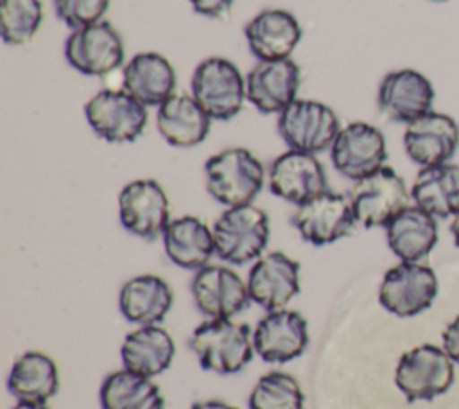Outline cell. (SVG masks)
Here are the masks:
<instances>
[{
  "instance_id": "obj_5",
  "label": "cell",
  "mask_w": 459,
  "mask_h": 409,
  "mask_svg": "<svg viewBox=\"0 0 459 409\" xmlns=\"http://www.w3.org/2000/svg\"><path fill=\"white\" fill-rule=\"evenodd\" d=\"M455 362L434 344H420L405 352L394 370V384L407 402L434 400L446 393L455 379Z\"/></svg>"
},
{
  "instance_id": "obj_22",
  "label": "cell",
  "mask_w": 459,
  "mask_h": 409,
  "mask_svg": "<svg viewBox=\"0 0 459 409\" xmlns=\"http://www.w3.org/2000/svg\"><path fill=\"white\" fill-rule=\"evenodd\" d=\"M122 90L143 106H161L174 95L176 70L158 52L134 54L122 70Z\"/></svg>"
},
{
  "instance_id": "obj_10",
  "label": "cell",
  "mask_w": 459,
  "mask_h": 409,
  "mask_svg": "<svg viewBox=\"0 0 459 409\" xmlns=\"http://www.w3.org/2000/svg\"><path fill=\"white\" fill-rule=\"evenodd\" d=\"M66 63L82 75L100 77L124 63V41L109 22L75 29L65 41Z\"/></svg>"
},
{
  "instance_id": "obj_33",
  "label": "cell",
  "mask_w": 459,
  "mask_h": 409,
  "mask_svg": "<svg viewBox=\"0 0 459 409\" xmlns=\"http://www.w3.org/2000/svg\"><path fill=\"white\" fill-rule=\"evenodd\" d=\"M108 7L109 0H54L57 18L72 30L100 22Z\"/></svg>"
},
{
  "instance_id": "obj_37",
  "label": "cell",
  "mask_w": 459,
  "mask_h": 409,
  "mask_svg": "<svg viewBox=\"0 0 459 409\" xmlns=\"http://www.w3.org/2000/svg\"><path fill=\"white\" fill-rule=\"evenodd\" d=\"M450 233H452V237H454L455 246L459 248V212L452 217V222H450Z\"/></svg>"
},
{
  "instance_id": "obj_8",
  "label": "cell",
  "mask_w": 459,
  "mask_h": 409,
  "mask_svg": "<svg viewBox=\"0 0 459 409\" xmlns=\"http://www.w3.org/2000/svg\"><path fill=\"white\" fill-rule=\"evenodd\" d=\"M348 197L357 224L377 228L385 226L398 212L409 206L411 192L402 176L384 165L377 172L355 181Z\"/></svg>"
},
{
  "instance_id": "obj_20",
  "label": "cell",
  "mask_w": 459,
  "mask_h": 409,
  "mask_svg": "<svg viewBox=\"0 0 459 409\" xmlns=\"http://www.w3.org/2000/svg\"><path fill=\"white\" fill-rule=\"evenodd\" d=\"M459 145L457 122L439 111L427 115L407 124L403 133V147L411 161L420 167H432L446 163Z\"/></svg>"
},
{
  "instance_id": "obj_11",
  "label": "cell",
  "mask_w": 459,
  "mask_h": 409,
  "mask_svg": "<svg viewBox=\"0 0 459 409\" xmlns=\"http://www.w3.org/2000/svg\"><path fill=\"white\" fill-rule=\"evenodd\" d=\"M290 222L308 244L326 246L350 235L357 219L348 196L326 190L299 204Z\"/></svg>"
},
{
  "instance_id": "obj_24",
  "label": "cell",
  "mask_w": 459,
  "mask_h": 409,
  "mask_svg": "<svg viewBox=\"0 0 459 409\" xmlns=\"http://www.w3.org/2000/svg\"><path fill=\"white\" fill-rule=\"evenodd\" d=\"M161 239L169 260L181 269L197 271L215 255L213 231L195 215L170 219Z\"/></svg>"
},
{
  "instance_id": "obj_31",
  "label": "cell",
  "mask_w": 459,
  "mask_h": 409,
  "mask_svg": "<svg viewBox=\"0 0 459 409\" xmlns=\"http://www.w3.org/2000/svg\"><path fill=\"white\" fill-rule=\"evenodd\" d=\"M247 409H305V395L290 373L269 371L253 386Z\"/></svg>"
},
{
  "instance_id": "obj_32",
  "label": "cell",
  "mask_w": 459,
  "mask_h": 409,
  "mask_svg": "<svg viewBox=\"0 0 459 409\" xmlns=\"http://www.w3.org/2000/svg\"><path fill=\"white\" fill-rule=\"evenodd\" d=\"M43 5L39 0H0V34L7 45H25L39 30Z\"/></svg>"
},
{
  "instance_id": "obj_9",
  "label": "cell",
  "mask_w": 459,
  "mask_h": 409,
  "mask_svg": "<svg viewBox=\"0 0 459 409\" xmlns=\"http://www.w3.org/2000/svg\"><path fill=\"white\" fill-rule=\"evenodd\" d=\"M437 276L421 262H400L385 271L380 289V305L400 318H411L427 310L437 296Z\"/></svg>"
},
{
  "instance_id": "obj_7",
  "label": "cell",
  "mask_w": 459,
  "mask_h": 409,
  "mask_svg": "<svg viewBox=\"0 0 459 409\" xmlns=\"http://www.w3.org/2000/svg\"><path fill=\"white\" fill-rule=\"evenodd\" d=\"M278 133L292 151L317 154L332 147L341 131L335 111L310 99H296L278 115Z\"/></svg>"
},
{
  "instance_id": "obj_14",
  "label": "cell",
  "mask_w": 459,
  "mask_h": 409,
  "mask_svg": "<svg viewBox=\"0 0 459 409\" xmlns=\"http://www.w3.org/2000/svg\"><path fill=\"white\" fill-rule=\"evenodd\" d=\"M192 300L208 319H231L242 312L251 298L247 282L226 265H204L190 282Z\"/></svg>"
},
{
  "instance_id": "obj_4",
  "label": "cell",
  "mask_w": 459,
  "mask_h": 409,
  "mask_svg": "<svg viewBox=\"0 0 459 409\" xmlns=\"http://www.w3.org/2000/svg\"><path fill=\"white\" fill-rule=\"evenodd\" d=\"M192 97L212 120H230L240 113L246 99V79L235 63L226 57L203 59L190 81Z\"/></svg>"
},
{
  "instance_id": "obj_35",
  "label": "cell",
  "mask_w": 459,
  "mask_h": 409,
  "mask_svg": "<svg viewBox=\"0 0 459 409\" xmlns=\"http://www.w3.org/2000/svg\"><path fill=\"white\" fill-rule=\"evenodd\" d=\"M443 350L448 353V357L459 364V316L448 323L441 334Z\"/></svg>"
},
{
  "instance_id": "obj_1",
  "label": "cell",
  "mask_w": 459,
  "mask_h": 409,
  "mask_svg": "<svg viewBox=\"0 0 459 409\" xmlns=\"http://www.w3.org/2000/svg\"><path fill=\"white\" fill-rule=\"evenodd\" d=\"M188 348L203 370L219 375L242 371L255 353L251 328L231 319L203 321L192 330Z\"/></svg>"
},
{
  "instance_id": "obj_23",
  "label": "cell",
  "mask_w": 459,
  "mask_h": 409,
  "mask_svg": "<svg viewBox=\"0 0 459 409\" xmlns=\"http://www.w3.org/2000/svg\"><path fill=\"white\" fill-rule=\"evenodd\" d=\"M389 249L402 262H420L437 244L436 217L420 206H405L385 226Z\"/></svg>"
},
{
  "instance_id": "obj_36",
  "label": "cell",
  "mask_w": 459,
  "mask_h": 409,
  "mask_svg": "<svg viewBox=\"0 0 459 409\" xmlns=\"http://www.w3.org/2000/svg\"><path fill=\"white\" fill-rule=\"evenodd\" d=\"M190 409H238V407L222 400H201V402H194Z\"/></svg>"
},
{
  "instance_id": "obj_3",
  "label": "cell",
  "mask_w": 459,
  "mask_h": 409,
  "mask_svg": "<svg viewBox=\"0 0 459 409\" xmlns=\"http://www.w3.org/2000/svg\"><path fill=\"white\" fill-rule=\"evenodd\" d=\"M215 255L233 265H242L262 257L269 242V217L251 204L226 208L213 222Z\"/></svg>"
},
{
  "instance_id": "obj_16",
  "label": "cell",
  "mask_w": 459,
  "mask_h": 409,
  "mask_svg": "<svg viewBox=\"0 0 459 409\" xmlns=\"http://www.w3.org/2000/svg\"><path fill=\"white\" fill-rule=\"evenodd\" d=\"M269 190L296 206L328 190L326 172L316 154L292 151L280 154L269 167Z\"/></svg>"
},
{
  "instance_id": "obj_18",
  "label": "cell",
  "mask_w": 459,
  "mask_h": 409,
  "mask_svg": "<svg viewBox=\"0 0 459 409\" xmlns=\"http://www.w3.org/2000/svg\"><path fill=\"white\" fill-rule=\"evenodd\" d=\"M307 319L289 309L267 312L255 326L253 346L258 357L271 364L289 362L307 350Z\"/></svg>"
},
{
  "instance_id": "obj_25",
  "label": "cell",
  "mask_w": 459,
  "mask_h": 409,
  "mask_svg": "<svg viewBox=\"0 0 459 409\" xmlns=\"http://www.w3.org/2000/svg\"><path fill=\"white\" fill-rule=\"evenodd\" d=\"M174 303L170 285L156 274H138L127 280L118 292L122 316L134 325H158Z\"/></svg>"
},
{
  "instance_id": "obj_28",
  "label": "cell",
  "mask_w": 459,
  "mask_h": 409,
  "mask_svg": "<svg viewBox=\"0 0 459 409\" xmlns=\"http://www.w3.org/2000/svg\"><path fill=\"white\" fill-rule=\"evenodd\" d=\"M7 389L18 402L47 404L59 391L56 361L38 350L18 355L7 375Z\"/></svg>"
},
{
  "instance_id": "obj_39",
  "label": "cell",
  "mask_w": 459,
  "mask_h": 409,
  "mask_svg": "<svg viewBox=\"0 0 459 409\" xmlns=\"http://www.w3.org/2000/svg\"><path fill=\"white\" fill-rule=\"evenodd\" d=\"M432 2H445V0H432Z\"/></svg>"
},
{
  "instance_id": "obj_13",
  "label": "cell",
  "mask_w": 459,
  "mask_h": 409,
  "mask_svg": "<svg viewBox=\"0 0 459 409\" xmlns=\"http://www.w3.org/2000/svg\"><path fill=\"white\" fill-rule=\"evenodd\" d=\"M118 219L129 233L152 240L170 222L169 199L156 179H134L118 194Z\"/></svg>"
},
{
  "instance_id": "obj_15",
  "label": "cell",
  "mask_w": 459,
  "mask_h": 409,
  "mask_svg": "<svg viewBox=\"0 0 459 409\" xmlns=\"http://www.w3.org/2000/svg\"><path fill=\"white\" fill-rule=\"evenodd\" d=\"M434 86L418 70L402 68L384 75L377 93L378 109L394 122L411 124L432 111Z\"/></svg>"
},
{
  "instance_id": "obj_29",
  "label": "cell",
  "mask_w": 459,
  "mask_h": 409,
  "mask_svg": "<svg viewBox=\"0 0 459 409\" xmlns=\"http://www.w3.org/2000/svg\"><path fill=\"white\" fill-rule=\"evenodd\" d=\"M411 199L436 219L454 217L459 212V165L446 161L421 167L411 187Z\"/></svg>"
},
{
  "instance_id": "obj_2",
  "label": "cell",
  "mask_w": 459,
  "mask_h": 409,
  "mask_svg": "<svg viewBox=\"0 0 459 409\" xmlns=\"http://www.w3.org/2000/svg\"><path fill=\"white\" fill-rule=\"evenodd\" d=\"M208 194L221 204H251L264 187L262 161L244 147H230L204 161Z\"/></svg>"
},
{
  "instance_id": "obj_27",
  "label": "cell",
  "mask_w": 459,
  "mask_h": 409,
  "mask_svg": "<svg viewBox=\"0 0 459 409\" xmlns=\"http://www.w3.org/2000/svg\"><path fill=\"white\" fill-rule=\"evenodd\" d=\"M176 355V344L170 334L160 325H142L129 332L120 346L124 368L143 377L163 373Z\"/></svg>"
},
{
  "instance_id": "obj_6",
  "label": "cell",
  "mask_w": 459,
  "mask_h": 409,
  "mask_svg": "<svg viewBox=\"0 0 459 409\" xmlns=\"http://www.w3.org/2000/svg\"><path fill=\"white\" fill-rule=\"evenodd\" d=\"M91 131L109 144L134 142L147 126V106L126 90H100L84 104Z\"/></svg>"
},
{
  "instance_id": "obj_12",
  "label": "cell",
  "mask_w": 459,
  "mask_h": 409,
  "mask_svg": "<svg viewBox=\"0 0 459 409\" xmlns=\"http://www.w3.org/2000/svg\"><path fill=\"white\" fill-rule=\"evenodd\" d=\"M330 160L341 176L359 181L384 167L385 138L378 127L368 122H351L337 133L330 147Z\"/></svg>"
},
{
  "instance_id": "obj_30",
  "label": "cell",
  "mask_w": 459,
  "mask_h": 409,
  "mask_svg": "<svg viewBox=\"0 0 459 409\" xmlns=\"http://www.w3.org/2000/svg\"><path fill=\"white\" fill-rule=\"evenodd\" d=\"M102 409H165V398L151 377L127 368L104 377L99 389Z\"/></svg>"
},
{
  "instance_id": "obj_19",
  "label": "cell",
  "mask_w": 459,
  "mask_h": 409,
  "mask_svg": "<svg viewBox=\"0 0 459 409\" xmlns=\"http://www.w3.org/2000/svg\"><path fill=\"white\" fill-rule=\"evenodd\" d=\"M299 83V66L290 57L258 61L246 75V99L264 115H280L296 100Z\"/></svg>"
},
{
  "instance_id": "obj_34",
  "label": "cell",
  "mask_w": 459,
  "mask_h": 409,
  "mask_svg": "<svg viewBox=\"0 0 459 409\" xmlns=\"http://www.w3.org/2000/svg\"><path fill=\"white\" fill-rule=\"evenodd\" d=\"M192 9L206 18H221L224 16L235 0H188Z\"/></svg>"
},
{
  "instance_id": "obj_38",
  "label": "cell",
  "mask_w": 459,
  "mask_h": 409,
  "mask_svg": "<svg viewBox=\"0 0 459 409\" xmlns=\"http://www.w3.org/2000/svg\"><path fill=\"white\" fill-rule=\"evenodd\" d=\"M11 409H48L47 404H36V402H18Z\"/></svg>"
},
{
  "instance_id": "obj_21",
  "label": "cell",
  "mask_w": 459,
  "mask_h": 409,
  "mask_svg": "<svg viewBox=\"0 0 459 409\" xmlns=\"http://www.w3.org/2000/svg\"><path fill=\"white\" fill-rule=\"evenodd\" d=\"M244 36L251 54L258 61L287 59L301 41L303 30L296 16L285 9H264L253 16Z\"/></svg>"
},
{
  "instance_id": "obj_17",
  "label": "cell",
  "mask_w": 459,
  "mask_h": 409,
  "mask_svg": "<svg viewBox=\"0 0 459 409\" xmlns=\"http://www.w3.org/2000/svg\"><path fill=\"white\" fill-rule=\"evenodd\" d=\"M246 282L251 301L267 312L278 310L299 292V264L281 251H271L255 260Z\"/></svg>"
},
{
  "instance_id": "obj_26",
  "label": "cell",
  "mask_w": 459,
  "mask_h": 409,
  "mask_svg": "<svg viewBox=\"0 0 459 409\" xmlns=\"http://www.w3.org/2000/svg\"><path fill=\"white\" fill-rule=\"evenodd\" d=\"M212 118L192 95L174 93L156 113V127L172 147L199 145L210 131Z\"/></svg>"
}]
</instances>
